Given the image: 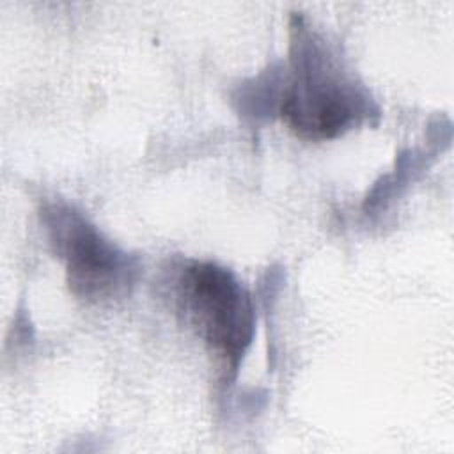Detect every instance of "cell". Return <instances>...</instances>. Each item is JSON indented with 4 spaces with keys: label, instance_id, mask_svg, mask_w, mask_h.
Masks as SVG:
<instances>
[{
    "label": "cell",
    "instance_id": "1",
    "mask_svg": "<svg viewBox=\"0 0 454 454\" xmlns=\"http://www.w3.org/2000/svg\"><path fill=\"white\" fill-rule=\"evenodd\" d=\"M277 114L301 140L323 142L376 122L380 106L340 51L301 14L289 21V60Z\"/></svg>",
    "mask_w": 454,
    "mask_h": 454
},
{
    "label": "cell",
    "instance_id": "2",
    "mask_svg": "<svg viewBox=\"0 0 454 454\" xmlns=\"http://www.w3.org/2000/svg\"><path fill=\"white\" fill-rule=\"evenodd\" d=\"M39 216L53 255L64 264L67 289L76 300L108 305L133 293L144 270L138 255L112 241L69 202L48 200Z\"/></svg>",
    "mask_w": 454,
    "mask_h": 454
},
{
    "label": "cell",
    "instance_id": "3",
    "mask_svg": "<svg viewBox=\"0 0 454 454\" xmlns=\"http://www.w3.org/2000/svg\"><path fill=\"white\" fill-rule=\"evenodd\" d=\"M177 300L195 333L234 378L255 332L248 289L218 262L190 261L177 278Z\"/></svg>",
    "mask_w": 454,
    "mask_h": 454
}]
</instances>
